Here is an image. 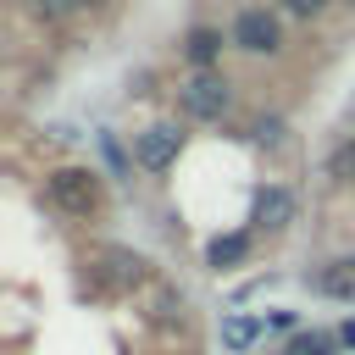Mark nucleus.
<instances>
[{
  "instance_id": "0eeeda50",
  "label": "nucleus",
  "mask_w": 355,
  "mask_h": 355,
  "mask_svg": "<svg viewBox=\"0 0 355 355\" xmlns=\"http://www.w3.org/2000/svg\"><path fill=\"white\" fill-rule=\"evenodd\" d=\"M244 250H250V239H244V233H227V239H211V244H205V266H216V272H222V266H233V261H244Z\"/></svg>"
},
{
  "instance_id": "f8f14e48",
  "label": "nucleus",
  "mask_w": 355,
  "mask_h": 355,
  "mask_svg": "<svg viewBox=\"0 0 355 355\" xmlns=\"http://www.w3.org/2000/svg\"><path fill=\"white\" fill-rule=\"evenodd\" d=\"M327 349H333L327 333H300V338L288 344V355H327Z\"/></svg>"
},
{
  "instance_id": "20e7f679",
  "label": "nucleus",
  "mask_w": 355,
  "mask_h": 355,
  "mask_svg": "<svg viewBox=\"0 0 355 355\" xmlns=\"http://www.w3.org/2000/svg\"><path fill=\"white\" fill-rule=\"evenodd\" d=\"M178 144H183V133H178V128H166V122H161V128H150V133L139 139V166H144V172H166V166L178 161Z\"/></svg>"
},
{
  "instance_id": "1a4fd4ad",
  "label": "nucleus",
  "mask_w": 355,
  "mask_h": 355,
  "mask_svg": "<svg viewBox=\"0 0 355 355\" xmlns=\"http://www.w3.org/2000/svg\"><path fill=\"white\" fill-rule=\"evenodd\" d=\"M216 50H222V33H216V28H194V33H189V61L211 67V61H216Z\"/></svg>"
},
{
  "instance_id": "ddd939ff",
  "label": "nucleus",
  "mask_w": 355,
  "mask_h": 355,
  "mask_svg": "<svg viewBox=\"0 0 355 355\" xmlns=\"http://www.w3.org/2000/svg\"><path fill=\"white\" fill-rule=\"evenodd\" d=\"M33 11H39V17H50V22H61V17H72V11H78V0H33Z\"/></svg>"
},
{
  "instance_id": "f03ea898",
  "label": "nucleus",
  "mask_w": 355,
  "mask_h": 355,
  "mask_svg": "<svg viewBox=\"0 0 355 355\" xmlns=\"http://www.w3.org/2000/svg\"><path fill=\"white\" fill-rule=\"evenodd\" d=\"M227 105H233V83H227L222 72H194V78L183 83V111H189V116H205V122H211V116H222Z\"/></svg>"
},
{
  "instance_id": "dca6fc26",
  "label": "nucleus",
  "mask_w": 355,
  "mask_h": 355,
  "mask_svg": "<svg viewBox=\"0 0 355 355\" xmlns=\"http://www.w3.org/2000/svg\"><path fill=\"white\" fill-rule=\"evenodd\" d=\"M338 344H349V349H355V322H344V333H338Z\"/></svg>"
},
{
  "instance_id": "6e6552de",
  "label": "nucleus",
  "mask_w": 355,
  "mask_h": 355,
  "mask_svg": "<svg viewBox=\"0 0 355 355\" xmlns=\"http://www.w3.org/2000/svg\"><path fill=\"white\" fill-rule=\"evenodd\" d=\"M255 338H261V322H255V316H227V322H222V344H227V349H250Z\"/></svg>"
},
{
  "instance_id": "9d476101",
  "label": "nucleus",
  "mask_w": 355,
  "mask_h": 355,
  "mask_svg": "<svg viewBox=\"0 0 355 355\" xmlns=\"http://www.w3.org/2000/svg\"><path fill=\"white\" fill-rule=\"evenodd\" d=\"M105 266H111V283H139L144 277V261L128 255V250H105Z\"/></svg>"
},
{
  "instance_id": "2eb2a0df",
  "label": "nucleus",
  "mask_w": 355,
  "mask_h": 355,
  "mask_svg": "<svg viewBox=\"0 0 355 355\" xmlns=\"http://www.w3.org/2000/svg\"><path fill=\"white\" fill-rule=\"evenodd\" d=\"M322 6H327V0H283V11H288V17H316Z\"/></svg>"
},
{
  "instance_id": "f257e3e1",
  "label": "nucleus",
  "mask_w": 355,
  "mask_h": 355,
  "mask_svg": "<svg viewBox=\"0 0 355 355\" xmlns=\"http://www.w3.org/2000/svg\"><path fill=\"white\" fill-rule=\"evenodd\" d=\"M44 200L61 216H94L100 211V178L89 166H61V172L44 178Z\"/></svg>"
},
{
  "instance_id": "7ed1b4c3",
  "label": "nucleus",
  "mask_w": 355,
  "mask_h": 355,
  "mask_svg": "<svg viewBox=\"0 0 355 355\" xmlns=\"http://www.w3.org/2000/svg\"><path fill=\"white\" fill-rule=\"evenodd\" d=\"M233 44L250 50V55H272V50H277V22H272L266 11H239V22H233Z\"/></svg>"
},
{
  "instance_id": "9b49d317",
  "label": "nucleus",
  "mask_w": 355,
  "mask_h": 355,
  "mask_svg": "<svg viewBox=\"0 0 355 355\" xmlns=\"http://www.w3.org/2000/svg\"><path fill=\"white\" fill-rule=\"evenodd\" d=\"M327 178H333V183H355V139H344V144L327 155Z\"/></svg>"
},
{
  "instance_id": "39448f33",
  "label": "nucleus",
  "mask_w": 355,
  "mask_h": 355,
  "mask_svg": "<svg viewBox=\"0 0 355 355\" xmlns=\"http://www.w3.org/2000/svg\"><path fill=\"white\" fill-rule=\"evenodd\" d=\"M316 294L355 305V255H349V261H333V266H322V272H316Z\"/></svg>"
},
{
  "instance_id": "423d86ee",
  "label": "nucleus",
  "mask_w": 355,
  "mask_h": 355,
  "mask_svg": "<svg viewBox=\"0 0 355 355\" xmlns=\"http://www.w3.org/2000/svg\"><path fill=\"white\" fill-rule=\"evenodd\" d=\"M288 216H294V194H288V189H266V194L255 200V222H261V227H283Z\"/></svg>"
},
{
  "instance_id": "f3484780",
  "label": "nucleus",
  "mask_w": 355,
  "mask_h": 355,
  "mask_svg": "<svg viewBox=\"0 0 355 355\" xmlns=\"http://www.w3.org/2000/svg\"><path fill=\"white\" fill-rule=\"evenodd\" d=\"M78 6H105V0H78Z\"/></svg>"
},
{
  "instance_id": "4468645a",
  "label": "nucleus",
  "mask_w": 355,
  "mask_h": 355,
  "mask_svg": "<svg viewBox=\"0 0 355 355\" xmlns=\"http://www.w3.org/2000/svg\"><path fill=\"white\" fill-rule=\"evenodd\" d=\"M255 139H261V144H277V139H283V122H277V116L255 122Z\"/></svg>"
}]
</instances>
